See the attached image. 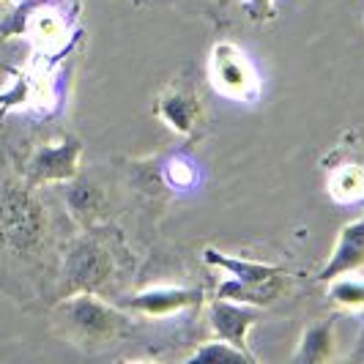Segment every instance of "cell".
Wrapping results in <instances>:
<instances>
[{"label":"cell","mask_w":364,"mask_h":364,"mask_svg":"<svg viewBox=\"0 0 364 364\" xmlns=\"http://www.w3.org/2000/svg\"><path fill=\"white\" fill-rule=\"evenodd\" d=\"M203 304V291L198 288H176V285H159V288H148L127 299H118V307L148 318H167V315H178L183 310H195Z\"/></svg>","instance_id":"cell-9"},{"label":"cell","mask_w":364,"mask_h":364,"mask_svg":"<svg viewBox=\"0 0 364 364\" xmlns=\"http://www.w3.org/2000/svg\"><path fill=\"white\" fill-rule=\"evenodd\" d=\"M208 77L222 96L233 102H255L260 96V77L247 53L233 41H217L208 55Z\"/></svg>","instance_id":"cell-6"},{"label":"cell","mask_w":364,"mask_h":364,"mask_svg":"<svg viewBox=\"0 0 364 364\" xmlns=\"http://www.w3.org/2000/svg\"><path fill=\"white\" fill-rule=\"evenodd\" d=\"M326 285H328L326 296L331 307L346 310V312L364 310V279H353V277L348 274V277L331 279Z\"/></svg>","instance_id":"cell-14"},{"label":"cell","mask_w":364,"mask_h":364,"mask_svg":"<svg viewBox=\"0 0 364 364\" xmlns=\"http://www.w3.org/2000/svg\"><path fill=\"white\" fill-rule=\"evenodd\" d=\"M50 326L69 346L93 353L121 343L132 331V318L124 307L109 304L96 293H69L55 299Z\"/></svg>","instance_id":"cell-3"},{"label":"cell","mask_w":364,"mask_h":364,"mask_svg":"<svg viewBox=\"0 0 364 364\" xmlns=\"http://www.w3.org/2000/svg\"><path fill=\"white\" fill-rule=\"evenodd\" d=\"M60 250L50 205L0 154V288L14 299H44L55 285Z\"/></svg>","instance_id":"cell-1"},{"label":"cell","mask_w":364,"mask_h":364,"mask_svg":"<svg viewBox=\"0 0 364 364\" xmlns=\"http://www.w3.org/2000/svg\"><path fill=\"white\" fill-rule=\"evenodd\" d=\"M257 318H260V307H252V304H241V301L219 299V296L208 304V326L214 331V337L247 353H252L247 346V331L255 326Z\"/></svg>","instance_id":"cell-10"},{"label":"cell","mask_w":364,"mask_h":364,"mask_svg":"<svg viewBox=\"0 0 364 364\" xmlns=\"http://www.w3.org/2000/svg\"><path fill=\"white\" fill-rule=\"evenodd\" d=\"M348 362H364V326H362V334H359V343L353 348V353L348 356Z\"/></svg>","instance_id":"cell-17"},{"label":"cell","mask_w":364,"mask_h":364,"mask_svg":"<svg viewBox=\"0 0 364 364\" xmlns=\"http://www.w3.org/2000/svg\"><path fill=\"white\" fill-rule=\"evenodd\" d=\"M244 11L255 22H272L277 17V0H244Z\"/></svg>","instance_id":"cell-16"},{"label":"cell","mask_w":364,"mask_h":364,"mask_svg":"<svg viewBox=\"0 0 364 364\" xmlns=\"http://www.w3.org/2000/svg\"><path fill=\"white\" fill-rule=\"evenodd\" d=\"M326 192L337 205L364 203V132H348L323 159Z\"/></svg>","instance_id":"cell-5"},{"label":"cell","mask_w":364,"mask_h":364,"mask_svg":"<svg viewBox=\"0 0 364 364\" xmlns=\"http://www.w3.org/2000/svg\"><path fill=\"white\" fill-rule=\"evenodd\" d=\"M63 205L80 228H93L102 211V192L99 186H93V181L77 173L72 181L63 183Z\"/></svg>","instance_id":"cell-12"},{"label":"cell","mask_w":364,"mask_h":364,"mask_svg":"<svg viewBox=\"0 0 364 364\" xmlns=\"http://www.w3.org/2000/svg\"><path fill=\"white\" fill-rule=\"evenodd\" d=\"M0 72L14 74V66H11V63H6V58H3V55H0Z\"/></svg>","instance_id":"cell-18"},{"label":"cell","mask_w":364,"mask_h":364,"mask_svg":"<svg viewBox=\"0 0 364 364\" xmlns=\"http://www.w3.org/2000/svg\"><path fill=\"white\" fill-rule=\"evenodd\" d=\"M124 238L115 230L82 228L80 236L69 238L60 250L53 301L69 293H96L107 296L124 266Z\"/></svg>","instance_id":"cell-2"},{"label":"cell","mask_w":364,"mask_h":364,"mask_svg":"<svg viewBox=\"0 0 364 364\" xmlns=\"http://www.w3.org/2000/svg\"><path fill=\"white\" fill-rule=\"evenodd\" d=\"M80 159H82V140L63 137L58 143H41L33 148L25 164L19 167V173L28 186L44 189V186L72 181L80 173Z\"/></svg>","instance_id":"cell-7"},{"label":"cell","mask_w":364,"mask_h":364,"mask_svg":"<svg viewBox=\"0 0 364 364\" xmlns=\"http://www.w3.org/2000/svg\"><path fill=\"white\" fill-rule=\"evenodd\" d=\"M334 315H326V318H318L312 321L310 326L304 328L301 340H299V348L293 350L291 362H301V364H323L334 359Z\"/></svg>","instance_id":"cell-13"},{"label":"cell","mask_w":364,"mask_h":364,"mask_svg":"<svg viewBox=\"0 0 364 364\" xmlns=\"http://www.w3.org/2000/svg\"><path fill=\"white\" fill-rule=\"evenodd\" d=\"M203 260L208 266H214V269H222V272L230 274L225 282H219V299H230V301L252 304V307H269L288 291L291 269H285V266L250 260V257L238 255H225V252H219L217 247H205Z\"/></svg>","instance_id":"cell-4"},{"label":"cell","mask_w":364,"mask_h":364,"mask_svg":"<svg viewBox=\"0 0 364 364\" xmlns=\"http://www.w3.org/2000/svg\"><path fill=\"white\" fill-rule=\"evenodd\" d=\"M189 362H257V359L255 353H247V350L214 337L211 343H200L195 353H189Z\"/></svg>","instance_id":"cell-15"},{"label":"cell","mask_w":364,"mask_h":364,"mask_svg":"<svg viewBox=\"0 0 364 364\" xmlns=\"http://www.w3.org/2000/svg\"><path fill=\"white\" fill-rule=\"evenodd\" d=\"M137 3H151V0H137Z\"/></svg>","instance_id":"cell-19"},{"label":"cell","mask_w":364,"mask_h":364,"mask_svg":"<svg viewBox=\"0 0 364 364\" xmlns=\"http://www.w3.org/2000/svg\"><path fill=\"white\" fill-rule=\"evenodd\" d=\"M156 115L162 118L173 132L183 137H195L205 124V109H203L200 93L192 82L176 80L156 96Z\"/></svg>","instance_id":"cell-8"},{"label":"cell","mask_w":364,"mask_h":364,"mask_svg":"<svg viewBox=\"0 0 364 364\" xmlns=\"http://www.w3.org/2000/svg\"><path fill=\"white\" fill-rule=\"evenodd\" d=\"M364 269V217L348 222L340 230L337 244L328 255L326 266L315 274V282H331L337 277L359 274Z\"/></svg>","instance_id":"cell-11"}]
</instances>
